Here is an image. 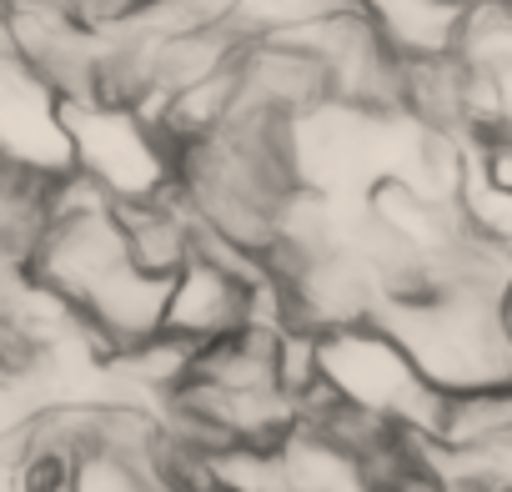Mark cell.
<instances>
[{
  "label": "cell",
  "instance_id": "30bf717a",
  "mask_svg": "<svg viewBox=\"0 0 512 492\" xmlns=\"http://www.w3.org/2000/svg\"><path fill=\"white\" fill-rule=\"evenodd\" d=\"M347 0H231L226 26L241 41H287L307 26H317L322 16L342 11Z\"/></svg>",
  "mask_w": 512,
  "mask_h": 492
},
{
  "label": "cell",
  "instance_id": "8992f818",
  "mask_svg": "<svg viewBox=\"0 0 512 492\" xmlns=\"http://www.w3.org/2000/svg\"><path fill=\"white\" fill-rule=\"evenodd\" d=\"M166 287H171V277L146 272V267H136V262L126 257L111 277H101V282L76 302V312H81L86 332L101 342V352L111 357V352L136 347V342H146V337L161 332Z\"/></svg>",
  "mask_w": 512,
  "mask_h": 492
},
{
  "label": "cell",
  "instance_id": "7a4b0ae2",
  "mask_svg": "<svg viewBox=\"0 0 512 492\" xmlns=\"http://www.w3.org/2000/svg\"><path fill=\"white\" fill-rule=\"evenodd\" d=\"M71 171L106 191L116 206L156 201L176 186V146L166 131L131 101L81 96L66 101Z\"/></svg>",
  "mask_w": 512,
  "mask_h": 492
},
{
  "label": "cell",
  "instance_id": "ba28073f",
  "mask_svg": "<svg viewBox=\"0 0 512 492\" xmlns=\"http://www.w3.org/2000/svg\"><path fill=\"white\" fill-rule=\"evenodd\" d=\"M372 21V31L402 56H447L462 26L467 0H347Z\"/></svg>",
  "mask_w": 512,
  "mask_h": 492
},
{
  "label": "cell",
  "instance_id": "277c9868",
  "mask_svg": "<svg viewBox=\"0 0 512 492\" xmlns=\"http://www.w3.org/2000/svg\"><path fill=\"white\" fill-rule=\"evenodd\" d=\"M251 282H256V277H241L236 267L191 252V257L171 272L161 332L176 337L181 347L201 352L206 342H216V337H226V332L241 327V317H246V287H251Z\"/></svg>",
  "mask_w": 512,
  "mask_h": 492
},
{
  "label": "cell",
  "instance_id": "8fae6325",
  "mask_svg": "<svg viewBox=\"0 0 512 492\" xmlns=\"http://www.w3.org/2000/svg\"><path fill=\"white\" fill-rule=\"evenodd\" d=\"M472 176L487 191L512 196V131H487L472 141Z\"/></svg>",
  "mask_w": 512,
  "mask_h": 492
},
{
  "label": "cell",
  "instance_id": "5b68a950",
  "mask_svg": "<svg viewBox=\"0 0 512 492\" xmlns=\"http://www.w3.org/2000/svg\"><path fill=\"white\" fill-rule=\"evenodd\" d=\"M327 71L322 61L297 41H246L236 51V101L272 111V116H302L317 101H327Z\"/></svg>",
  "mask_w": 512,
  "mask_h": 492
},
{
  "label": "cell",
  "instance_id": "9c48e42d",
  "mask_svg": "<svg viewBox=\"0 0 512 492\" xmlns=\"http://www.w3.org/2000/svg\"><path fill=\"white\" fill-rule=\"evenodd\" d=\"M432 437L442 447H467V452L512 447V377L477 382V387H462V392H442Z\"/></svg>",
  "mask_w": 512,
  "mask_h": 492
},
{
  "label": "cell",
  "instance_id": "52a82bcc",
  "mask_svg": "<svg viewBox=\"0 0 512 492\" xmlns=\"http://www.w3.org/2000/svg\"><path fill=\"white\" fill-rule=\"evenodd\" d=\"M272 452H277L282 492H362L367 487L362 457L317 422H292L272 442Z\"/></svg>",
  "mask_w": 512,
  "mask_h": 492
},
{
  "label": "cell",
  "instance_id": "6da1fadb",
  "mask_svg": "<svg viewBox=\"0 0 512 492\" xmlns=\"http://www.w3.org/2000/svg\"><path fill=\"white\" fill-rule=\"evenodd\" d=\"M317 377L337 402L367 417H382L392 427L427 432V437L437 427L442 392L422 377L412 352L377 317L317 332Z\"/></svg>",
  "mask_w": 512,
  "mask_h": 492
},
{
  "label": "cell",
  "instance_id": "3957f363",
  "mask_svg": "<svg viewBox=\"0 0 512 492\" xmlns=\"http://www.w3.org/2000/svg\"><path fill=\"white\" fill-rule=\"evenodd\" d=\"M0 161L46 181L71 171L66 101L11 51H0Z\"/></svg>",
  "mask_w": 512,
  "mask_h": 492
}]
</instances>
